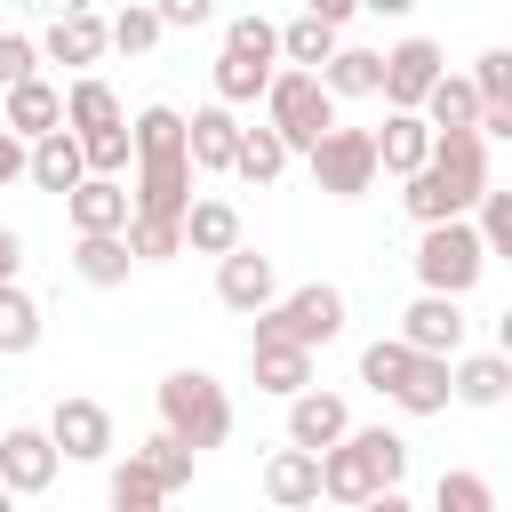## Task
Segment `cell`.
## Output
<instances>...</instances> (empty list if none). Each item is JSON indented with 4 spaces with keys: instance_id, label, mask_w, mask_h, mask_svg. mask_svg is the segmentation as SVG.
<instances>
[{
    "instance_id": "1",
    "label": "cell",
    "mask_w": 512,
    "mask_h": 512,
    "mask_svg": "<svg viewBox=\"0 0 512 512\" xmlns=\"http://www.w3.org/2000/svg\"><path fill=\"white\" fill-rule=\"evenodd\" d=\"M408 216L432 224H472V208L488 200V144L480 136H432V160L408 176Z\"/></svg>"
},
{
    "instance_id": "2",
    "label": "cell",
    "mask_w": 512,
    "mask_h": 512,
    "mask_svg": "<svg viewBox=\"0 0 512 512\" xmlns=\"http://www.w3.org/2000/svg\"><path fill=\"white\" fill-rule=\"evenodd\" d=\"M128 136H136V216H168V224H184V208H192L184 112H176V104H144Z\"/></svg>"
},
{
    "instance_id": "3",
    "label": "cell",
    "mask_w": 512,
    "mask_h": 512,
    "mask_svg": "<svg viewBox=\"0 0 512 512\" xmlns=\"http://www.w3.org/2000/svg\"><path fill=\"white\" fill-rule=\"evenodd\" d=\"M400 480H408V440L384 432V424H352L344 448L320 456V496H328V504H352V512H360L368 496L400 488Z\"/></svg>"
},
{
    "instance_id": "4",
    "label": "cell",
    "mask_w": 512,
    "mask_h": 512,
    "mask_svg": "<svg viewBox=\"0 0 512 512\" xmlns=\"http://www.w3.org/2000/svg\"><path fill=\"white\" fill-rule=\"evenodd\" d=\"M160 432L184 440L192 456H200V448H224V432H232V400H224V384H216L208 368H176V376H160Z\"/></svg>"
},
{
    "instance_id": "5",
    "label": "cell",
    "mask_w": 512,
    "mask_h": 512,
    "mask_svg": "<svg viewBox=\"0 0 512 512\" xmlns=\"http://www.w3.org/2000/svg\"><path fill=\"white\" fill-rule=\"evenodd\" d=\"M408 264H416V288H424V296L464 304V288H480V272H488V248H480L472 224H432Z\"/></svg>"
},
{
    "instance_id": "6",
    "label": "cell",
    "mask_w": 512,
    "mask_h": 512,
    "mask_svg": "<svg viewBox=\"0 0 512 512\" xmlns=\"http://www.w3.org/2000/svg\"><path fill=\"white\" fill-rule=\"evenodd\" d=\"M256 336H272V344H296V352H320V344H336L344 336V288H328V280H304V288H288L264 320H256Z\"/></svg>"
},
{
    "instance_id": "7",
    "label": "cell",
    "mask_w": 512,
    "mask_h": 512,
    "mask_svg": "<svg viewBox=\"0 0 512 512\" xmlns=\"http://www.w3.org/2000/svg\"><path fill=\"white\" fill-rule=\"evenodd\" d=\"M264 128L288 144V152H312L328 128H336V96L312 80V72H280L264 88Z\"/></svg>"
},
{
    "instance_id": "8",
    "label": "cell",
    "mask_w": 512,
    "mask_h": 512,
    "mask_svg": "<svg viewBox=\"0 0 512 512\" xmlns=\"http://www.w3.org/2000/svg\"><path fill=\"white\" fill-rule=\"evenodd\" d=\"M304 160H312V184L336 192V200H360V192H376V176H384V168H376V128H344V120H336Z\"/></svg>"
},
{
    "instance_id": "9",
    "label": "cell",
    "mask_w": 512,
    "mask_h": 512,
    "mask_svg": "<svg viewBox=\"0 0 512 512\" xmlns=\"http://www.w3.org/2000/svg\"><path fill=\"white\" fill-rule=\"evenodd\" d=\"M440 40H424V32H408L400 48H384V112H424V96L440 88Z\"/></svg>"
},
{
    "instance_id": "10",
    "label": "cell",
    "mask_w": 512,
    "mask_h": 512,
    "mask_svg": "<svg viewBox=\"0 0 512 512\" xmlns=\"http://www.w3.org/2000/svg\"><path fill=\"white\" fill-rule=\"evenodd\" d=\"M216 304L224 312H248V320H264L272 304H280V272H272V256H256L248 240L216 264Z\"/></svg>"
},
{
    "instance_id": "11",
    "label": "cell",
    "mask_w": 512,
    "mask_h": 512,
    "mask_svg": "<svg viewBox=\"0 0 512 512\" xmlns=\"http://www.w3.org/2000/svg\"><path fill=\"white\" fill-rule=\"evenodd\" d=\"M48 440H56V456H72V464H104V456H112V408L72 392V400L48 408Z\"/></svg>"
},
{
    "instance_id": "12",
    "label": "cell",
    "mask_w": 512,
    "mask_h": 512,
    "mask_svg": "<svg viewBox=\"0 0 512 512\" xmlns=\"http://www.w3.org/2000/svg\"><path fill=\"white\" fill-rule=\"evenodd\" d=\"M56 440H48V424H8L0 432V488L8 496H40L48 480H56Z\"/></svg>"
},
{
    "instance_id": "13",
    "label": "cell",
    "mask_w": 512,
    "mask_h": 512,
    "mask_svg": "<svg viewBox=\"0 0 512 512\" xmlns=\"http://www.w3.org/2000/svg\"><path fill=\"white\" fill-rule=\"evenodd\" d=\"M64 216H72V240H128L136 192H128V184H112V176H88V184L64 200Z\"/></svg>"
},
{
    "instance_id": "14",
    "label": "cell",
    "mask_w": 512,
    "mask_h": 512,
    "mask_svg": "<svg viewBox=\"0 0 512 512\" xmlns=\"http://www.w3.org/2000/svg\"><path fill=\"white\" fill-rule=\"evenodd\" d=\"M400 344H408L416 360H464V304L416 296V304L400 312Z\"/></svg>"
},
{
    "instance_id": "15",
    "label": "cell",
    "mask_w": 512,
    "mask_h": 512,
    "mask_svg": "<svg viewBox=\"0 0 512 512\" xmlns=\"http://www.w3.org/2000/svg\"><path fill=\"white\" fill-rule=\"evenodd\" d=\"M344 432H352L344 392H296V400H288V448L328 456V448H344Z\"/></svg>"
},
{
    "instance_id": "16",
    "label": "cell",
    "mask_w": 512,
    "mask_h": 512,
    "mask_svg": "<svg viewBox=\"0 0 512 512\" xmlns=\"http://www.w3.org/2000/svg\"><path fill=\"white\" fill-rule=\"evenodd\" d=\"M184 152H192V176H232V160H240V120H232L224 104H200V112L184 120Z\"/></svg>"
},
{
    "instance_id": "17",
    "label": "cell",
    "mask_w": 512,
    "mask_h": 512,
    "mask_svg": "<svg viewBox=\"0 0 512 512\" xmlns=\"http://www.w3.org/2000/svg\"><path fill=\"white\" fill-rule=\"evenodd\" d=\"M0 128H8L16 144H40V136H56V128H64V88H48V80H24V88H8V96H0Z\"/></svg>"
},
{
    "instance_id": "18",
    "label": "cell",
    "mask_w": 512,
    "mask_h": 512,
    "mask_svg": "<svg viewBox=\"0 0 512 512\" xmlns=\"http://www.w3.org/2000/svg\"><path fill=\"white\" fill-rule=\"evenodd\" d=\"M104 48H112V16H96V8H64L40 40V56H56V64H104Z\"/></svg>"
},
{
    "instance_id": "19",
    "label": "cell",
    "mask_w": 512,
    "mask_h": 512,
    "mask_svg": "<svg viewBox=\"0 0 512 512\" xmlns=\"http://www.w3.org/2000/svg\"><path fill=\"white\" fill-rule=\"evenodd\" d=\"M416 120L432 136H480V88H472V72H440V88L424 96Z\"/></svg>"
},
{
    "instance_id": "20",
    "label": "cell",
    "mask_w": 512,
    "mask_h": 512,
    "mask_svg": "<svg viewBox=\"0 0 512 512\" xmlns=\"http://www.w3.org/2000/svg\"><path fill=\"white\" fill-rule=\"evenodd\" d=\"M248 376H256V392H280V400H296V392H312V352H296V344H272V336H248Z\"/></svg>"
},
{
    "instance_id": "21",
    "label": "cell",
    "mask_w": 512,
    "mask_h": 512,
    "mask_svg": "<svg viewBox=\"0 0 512 512\" xmlns=\"http://www.w3.org/2000/svg\"><path fill=\"white\" fill-rule=\"evenodd\" d=\"M424 160H432V128H424L416 112H384V128H376V168L408 184Z\"/></svg>"
},
{
    "instance_id": "22",
    "label": "cell",
    "mask_w": 512,
    "mask_h": 512,
    "mask_svg": "<svg viewBox=\"0 0 512 512\" xmlns=\"http://www.w3.org/2000/svg\"><path fill=\"white\" fill-rule=\"evenodd\" d=\"M24 176H32L40 192H64V200H72V192L88 184V160H80V136H72V128H56V136H40V144H32V160H24Z\"/></svg>"
},
{
    "instance_id": "23",
    "label": "cell",
    "mask_w": 512,
    "mask_h": 512,
    "mask_svg": "<svg viewBox=\"0 0 512 512\" xmlns=\"http://www.w3.org/2000/svg\"><path fill=\"white\" fill-rule=\"evenodd\" d=\"M264 496H272L280 512L320 504V456H304V448H272V456H264Z\"/></svg>"
},
{
    "instance_id": "24",
    "label": "cell",
    "mask_w": 512,
    "mask_h": 512,
    "mask_svg": "<svg viewBox=\"0 0 512 512\" xmlns=\"http://www.w3.org/2000/svg\"><path fill=\"white\" fill-rule=\"evenodd\" d=\"M472 88H480V144L504 136L512 144V48H488L472 64Z\"/></svg>"
},
{
    "instance_id": "25",
    "label": "cell",
    "mask_w": 512,
    "mask_h": 512,
    "mask_svg": "<svg viewBox=\"0 0 512 512\" xmlns=\"http://www.w3.org/2000/svg\"><path fill=\"white\" fill-rule=\"evenodd\" d=\"M64 128H72V136H112V128H128V112H120V96H112L96 72H80V80L64 88Z\"/></svg>"
},
{
    "instance_id": "26",
    "label": "cell",
    "mask_w": 512,
    "mask_h": 512,
    "mask_svg": "<svg viewBox=\"0 0 512 512\" xmlns=\"http://www.w3.org/2000/svg\"><path fill=\"white\" fill-rule=\"evenodd\" d=\"M512 392V360H496V352H464V360H448V400H464V408H496Z\"/></svg>"
},
{
    "instance_id": "27",
    "label": "cell",
    "mask_w": 512,
    "mask_h": 512,
    "mask_svg": "<svg viewBox=\"0 0 512 512\" xmlns=\"http://www.w3.org/2000/svg\"><path fill=\"white\" fill-rule=\"evenodd\" d=\"M336 48H344V40H336V24H328V16H312V8L280 24V72H320Z\"/></svg>"
},
{
    "instance_id": "28",
    "label": "cell",
    "mask_w": 512,
    "mask_h": 512,
    "mask_svg": "<svg viewBox=\"0 0 512 512\" xmlns=\"http://www.w3.org/2000/svg\"><path fill=\"white\" fill-rule=\"evenodd\" d=\"M184 248L224 264V256L240 248V208H232V200H192V208H184Z\"/></svg>"
},
{
    "instance_id": "29",
    "label": "cell",
    "mask_w": 512,
    "mask_h": 512,
    "mask_svg": "<svg viewBox=\"0 0 512 512\" xmlns=\"http://www.w3.org/2000/svg\"><path fill=\"white\" fill-rule=\"evenodd\" d=\"M312 80H320L328 96H376V88H384V56H376V48H336Z\"/></svg>"
},
{
    "instance_id": "30",
    "label": "cell",
    "mask_w": 512,
    "mask_h": 512,
    "mask_svg": "<svg viewBox=\"0 0 512 512\" xmlns=\"http://www.w3.org/2000/svg\"><path fill=\"white\" fill-rule=\"evenodd\" d=\"M128 464H136V472H144V480H152L160 496L192 488V448H184V440H168V432H152V440H144V448H136Z\"/></svg>"
},
{
    "instance_id": "31",
    "label": "cell",
    "mask_w": 512,
    "mask_h": 512,
    "mask_svg": "<svg viewBox=\"0 0 512 512\" xmlns=\"http://www.w3.org/2000/svg\"><path fill=\"white\" fill-rule=\"evenodd\" d=\"M272 80H280V64H256V56H232V48L216 56V104H224V112H232V104H256V96H264Z\"/></svg>"
},
{
    "instance_id": "32",
    "label": "cell",
    "mask_w": 512,
    "mask_h": 512,
    "mask_svg": "<svg viewBox=\"0 0 512 512\" xmlns=\"http://www.w3.org/2000/svg\"><path fill=\"white\" fill-rule=\"evenodd\" d=\"M288 160H296V152H288V144H280V136L256 120V128H240V160H232V176H248V184H272Z\"/></svg>"
},
{
    "instance_id": "33",
    "label": "cell",
    "mask_w": 512,
    "mask_h": 512,
    "mask_svg": "<svg viewBox=\"0 0 512 512\" xmlns=\"http://www.w3.org/2000/svg\"><path fill=\"white\" fill-rule=\"evenodd\" d=\"M128 240H72V272L88 280V288H120L128 280Z\"/></svg>"
},
{
    "instance_id": "34",
    "label": "cell",
    "mask_w": 512,
    "mask_h": 512,
    "mask_svg": "<svg viewBox=\"0 0 512 512\" xmlns=\"http://www.w3.org/2000/svg\"><path fill=\"white\" fill-rule=\"evenodd\" d=\"M408 368H416V352H408L400 336H376V344L360 352V384H368V392H384V400L408 384Z\"/></svg>"
},
{
    "instance_id": "35",
    "label": "cell",
    "mask_w": 512,
    "mask_h": 512,
    "mask_svg": "<svg viewBox=\"0 0 512 512\" xmlns=\"http://www.w3.org/2000/svg\"><path fill=\"white\" fill-rule=\"evenodd\" d=\"M392 408H408V416H440V408H448V360H416L408 384L392 392Z\"/></svg>"
},
{
    "instance_id": "36",
    "label": "cell",
    "mask_w": 512,
    "mask_h": 512,
    "mask_svg": "<svg viewBox=\"0 0 512 512\" xmlns=\"http://www.w3.org/2000/svg\"><path fill=\"white\" fill-rule=\"evenodd\" d=\"M128 256H136V264L184 256V224H168V216H128Z\"/></svg>"
},
{
    "instance_id": "37",
    "label": "cell",
    "mask_w": 512,
    "mask_h": 512,
    "mask_svg": "<svg viewBox=\"0 0 512 512\" xmlns=\"http://www.w3.org/2000/svg\"><path fill=\"white\" fill-rule=\"evenodd\" d=\"M40 344V304L24 296V288H0V352L16 360V352H32Z\"/></svg>"
},
{
    "instance_id": "38",
    "label": "cell",
    "mask_w": 512,
    "mask_h": 512,
    "mask_svg": "<svg viewBox=\"0 0 512 512\" xmlns=\"http://www.w3.org/2000/svg\"><path fill=\"white\" fill-rule=\"evenodd\" d=\"M432 512H496V488L480 472H440L432 480Z\"/></svg>"
},
{
    "instance_id": "39",
    "label": "cell",
    "mask_w": 512,
    "mask_h": 512,
    "mask_svg": "<svg viewBox=\"0 0 512 512\" xmlns=\"http://www.w3.org/2000/svg\"><path fill=\"white\" fill-rule=\"evenodd\" d=\"M224 48L232 56H256V64H280V24L272 16H232L224 24Z\"/></svg>"
},
{
    "instance_id": "40",
    "label": "cell",
    "mask_w": 512,
    "mask_h": 512,
    "mask_svg": "<svg viewBox=\"0 0 512 512\" xmlns=\"http://www.w3.org/2000/svg\"><path fill=\"white\" fill-rule=\"evenodd\" d=\"M112 48H120V56L160 48V8H120V16H112Z\"/></svg>"
},
{
    "instance_id": "41",
    "label": "cell",
    "mask_w": 512,
    "mask_h": 512,
    "mask_svg": "<svg viewBox=\"0 0 512 512\" xmlns=\"http://www.w3.org/2000/svg\"><path fill=\"white\" fill-rule=\"evenodd\" d=\"M24 80H40V40L0 32V96H8V88H24Z\"/></svg>"
},
{
    "instance_id": "42",
    "label": "cell",
    "mask_w": 512,
    "mask_h": 512,
    "mask_svg": "<svg viewBox=\"0 0 512 512\" xmlns=\"http://www.w3.org/2000/svg\"><path fill=\"white\" fill-rule=\"evenodd\" d=\"M160 504H168V496H160L136 464H120V472H112V512H160Z\"/></svg>"
},
{
    "instance_id": "43",
    "label": "cell",
    "mask_w": 512,
    "mask_h": 512,
    "mask_svg": "<svg viewBox=\"0 0 512 512\" xmlns=\"http://www.w3.org/2000/svg\"><path fill=\"white\" fill-rule=\"evenodd\" d=\"M208 24V0H160V32H200Z\"/></svg>"
},
{
    "instance_id": "44",
    "label": "cell",
    "mask_w": 512,
    "mask_h": 512,
    "mask_svg": "<svg viewBox=\"0 0 512 512\" xmlns=\"http://www.w3.org/2000/svg\"><path fill=\"white\" fill-rule=\"evenodd\" d=\"M24 160H32V144H16V136L0 128V192H8V184H24Z\"/></svg>"
},
{
    "instance_id": "45",
    "label": "cell",
    "mask_w": 512,
    "mask_h": 512,
    "mask_svg": "<svg viewBox=\"0 0 512 512\" xmlns=\"http://www.w3.org/2000/svg\"><path fill=\"white\" fill-rule=\"evenodd\" d=\"M16 264H24V240L0 224V288H16Z\"/></svg>"
},
{
    "instance_id": "46",
    "label": "cell",
    "mask_w": 512,
    "mask_h": 512,
    "mask_svg": "<svg viewBox=\"0 0 512 512\" xmlns=\"http://www.w3.org/2000/svg\"><path fill=\"white\" fill-rule=\"evenodd\" d=\"M360 512H416V504H408V496H400V488H384V496H368V504H360Z\"/></svg>"
},
{
    "instance_id": "47",
    "label": "cell",
    "mask_w": 512,
    "mask_h": 512,
    "mask_svg": "<svg viewBox=\"0 0 512 512\" xmlns=\"http://www.w3.org/2000/svg\"><path fill=\"white\" fill-rule=\"evenodd\" d=\"M496 360H512V304L496 312Z\"/></svg>"
},
{
    "instance_id": "48",
    "label": "cell",
    "mask_w": 512,
    "mask_h": 512,
    "mask_svg": "<svg viewBox=\"0 0 512 512\" xmlns=\"http://www.w3.org/2000/svg\"><path fill=\"white\" fill-rule=\"evenodd\" d=\"M0 512H16V496H8V488H0Z\"/></svg>"
}]
</instances>
